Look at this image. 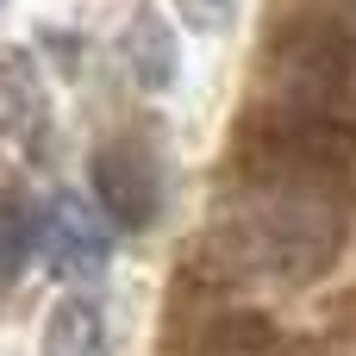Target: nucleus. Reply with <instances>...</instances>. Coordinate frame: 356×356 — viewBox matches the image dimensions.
Segmentation results:
<instances>
[{
  "label": "nucleus",
  "mask_w": 356,
  "mask_h": 356,
  "mask_svg": "<svg viewBox=\"0 0 356 356\" xmlns=\"http://www.w3.org/2000/svg\"><path fill=\"white\" fill-rule=\"evenodd\" d=\"M232 244L263 275L313 282L344 250V207L325 200V188H250V207L232 219Z\"/></svg>",
  "instance_id": "nucleus-1"
},
{
  "label": "nucleus",
  "mask_w": 356,
  "mask_h": 356,
  "mask_svg": "<svg viewBox=\"0 0 356 356\" xmlns=\"http://www.w3.org/2000/svg\"><path fill=\"white\" fill-rule=\"evenodd\" d=\"M356 163V119H325L300 106H263L238 131V169L250 188H332Z\"/></svg>",
  "instance_id": "nucleus-2"
},
{
  "label": "nucleus",
  "mask_w": 356,
  "mask_h": 356,
  "mask_svg": "<svg viewBox=\"0 0 356 356\" xmlns=\"http://www.w3.org/2000/svg\"><path fill=\"white\" fill-rule=\"evenodd\" d=\"M275 81H282V106L325 113V119H356L350 44L325 25H300L275 44Z\"/></svg>",
  "instance_id": "nucleus-3"
},
{
  "label": "nucleus",
  "mask_w": 356,
  "mask_h": 356,
  "mask_svg": "<svg viewBox=\"0 0 356 356\" xmlns=\"http://www.w3.org/2000/svg\"><path fill=\"white\" fill-rule=\"evenodd\" d=\"M88 181H94V213L113 232H150L156 225V213H163V163L138 138L100 144L94 163H88Z\"/></svg>",
  "instance_id": "nucleus-4"
},
{
  "label": "nucleus",
  "mask_w": 356,
  "mask_h": 356,
  "mask_svg": "<svg viewBox=\"0 0 356 356\" xmlns=\"http://www.w3.org/2000/svg\"><path fill=\"white\" fill-rule=\"evenodd\" d=\"M38 257L50 263V275L56 282H100L106 275V263H113V225L94 213V200H81V194H50V207H44V238H38Z\"/></svg>",
  "instance_id": "nucleus-5"
},
{
  "label": "nucleus",
  "mask_w": 356,
  "mask_h": 356,
  "mask_svg": "<svg viewBox=\"0 0 356 356\" xmlns=\"http://www.w3.org/2000/svg\"><path fill=\"white\" fill-rule=\"evenodd\" d=\"M0 144L31 163L50 150V81L25 44H0Z\"/></svg>",
  "instance_id": "nucleus-6"
},
{
  "label": "nucleus",
  "mask_w": 356,
  "mask_h": 356,
  "mask_svg": "<svg viewBox=\"0 0 356 356\" xmlns=\"http://www.w3.org/2000/svg\"><path fill=\"white\" fill-rule=\"evenodd\" d=\"M119 56H125L131 81H138V88H150V94L175 88V75H181V44H175V25H169L156 6H138V13H131V25L119 31Z\"/></svg>",
  "instance_id": "nucleus-7"
},
{
  "label": "nucleus",
  "mask_w": 356,
  "mask_h": 356,
  "mask_svg": "<svg viewBox=\"0 0 356 356\" xmlns=\"http://www.w3.org/2000/svg\"><path fill=\"white\" fill-rule=\"evenodd\" d=\"M44 356H113V332H106L100 300L63 294L44 319Z\"/></svg>",
  "instance_id": "nucleus-8"
},
{
  "label": "nucleus",
  "mask_w": 356,
  "mask_h": 356,
  "mask_svg": "<svg viewBox=\"0 0 356 356\" xmlns=\"http://www.w3.org/2000/svg\"><path fill=\"white\" fill-rule=\"evenodd\" d=\"M282 350V332H275V319H263V313H219L213 325H200L194 332V344L188 356H275Z\"/></svg>",
  "instance_id": "nucleus-9"
},
{
  "label": "nucleus",
  "mask_w": 356,
  "mask_h": 356,
  "mask_svg": "<svg viewBox=\"0 0 356 356\" xmlns=\"http://www.w3.org/2000/svg\"><path fill=\"white\" fill-rule=\"evenodd\" d=\"M38 238H44V207L25 188H6L0 194V288L25 275V263L38 257Z\"/></svg>",
  "instance_id": "nucleus-10"
},
{
  "label": "nucleus",
  "mask_w": 356,
  "mask_h": 356,
  "mask_svg": "<svg viewBox=\"0 0 356 356\" xmlns=\"http://www.w3.org/2000/svg\"><path fill=\"white\" fill-rule=\"evenodd\" d=\"M175 13H181L194 31H225V25H232V0H175Z\"/></svg>",
  "instance_id": "nucleus-11"
},
{
  "label": "nucleus",
  "mask_w": 356,
  "mask_h": 356,
  "mask_svg": "<svg viewBox=\"0 0 356 356\" xmlns=\"http://www.w3.org/2000/svg\"><path fill=\"white\" fill-rule=\"evenodd\" d=\"M344 44H350V56H356V13H350V38H344Z\"/></svg>",
  "instance_id": "nucleus-12"
}]
</instances>
